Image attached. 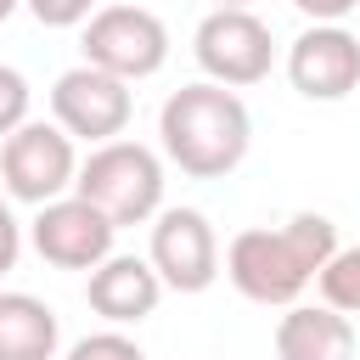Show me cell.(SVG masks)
Masks as SVG:
<instances>
[{"mask_svg":"<svg viewBox=\"0 0 360 360\" xmlns=\"http://www.w3.org/2000/svg\"><path fill=\"white\" fill-rule=\"evenodd\" d=\"M338 253V225L326 214H292L287 225L264 231H236L225 248V276L242 298L264 304V309H287L304 298L309 281H321V270Z\"/></svg>","mask_w":360,"mask_h":360,"instance_id":"obj_1","label":"cell"},{"mask_svg":"<svg viewBox=\"0 0 360 360\" xmlns=\"http://www.w3.org/2000/svg\"><path fill=\"white\" fill-rule=\"evenodd\" d=\"M158 135H163V158L191 174V180H219L231 174L242 158H248V141H253V118L242 107V96L231 84H214V79H197V84H180L163 112H158Z\"/></svg>","mask_w":360,"mask_h":360,"instance_id":"obj_2","label":"cell"},{"mask_svg":"<svg viewBox=\"0 0 360 360\" xmlns=\"http://www.w3.org/2000/svg\"><path fill=\"white\" fill-rule=\"evenodd\" d=\"M73 191L84 202H96L118 231L146 225V219L163 214V158L152 146H141V141H101L79 163Z\"/></svg>","mask_w":360,"mask_h":360,"instance_id":"obj_3","label":"cell"},{"mask_svg":"<svg viewBox=\"0 0 360 360\" xmlns=\"http://www.w3.org/2000/svg\"><path fill=\"white\" fill-rule=\"evenodd\" d=\"M0 180H6V197L34 202V208L68 197V186L79 180L73 135H68L62 124H45V118L17 124V129L0 141Z\"/></svg>","mask_w":360,"mask_h":360,"instance_id":"obj_4","label":"cell"},{"mask_svg":"<svg viewBox=\"0 0 360 360\" xmlns=\"http://www.w3.org/2000/svg\"><path fill=\"white\" fill-rule=\"evenodd\" d=\"M191 51H197V68H202L214 84H231V90L259 84V79H270V68H276L270 22L253 17L248 6H214V11L197 22Z\"/></svg>","mask_w":360,"mask_h":360,"instance_id":"obj_5","label":"cell"},{"mask_svg":"<svg viewBox=\"0 0 360 360\" xmlns=\"http://www.w3.org/2000/svg\"><path fill=\"white\" fill-rule=\"evenodd\" d=\"M84 62L90 68H107L118 79H152L163 62H169V28L158 22V11L146 6H96V17L84 22Z\"/></svg>","mask_w":360,"mask_h":360,"instance_id":"obj_6","label":"cell"},{"mask_svg":"<svg viewBox=\"0 0 360 360\" xmlns=\"http://www.w3.org/2000/svg\"><path fill=\"white\" fill-rule=\"evenodd\" d=\"M51 112H56V124H62L73 141L101 146V141H118V135L129 129L135 96H129V79L79 62V68H68V73L51 84Z\"/></svg>","mask_w":360,"mask_h":360,"instance_id":"obj_7","label":"cell"},{"mask_svg":"<svg viewBox=\"0 0 360 360\" xmlns=\"http://www.w3.org/2000/svg\"><path fill=\"white\" fill-rule=\"evenodd\" d=\"M34 253L45 259V264H56V270H96L101 259H112V236H118V225L96 208V202H84L79 191L73 197H56V202H45L39 214H34Z\"/></svg>","mask_w":360,"mask_h":360,"instance_id":"obj_8","label":"cell"},{"mask_svg":"<svg viewBox=\"0 0 360 360\" xmlns=\"http://www.w3.org/2000/svg\"><path fill=\"white\" fill-rule=\"evenodd\" d=\"M287 79L304 101H343L360 90V39L343 22H309L287 45Z\"/></svg>","mask_w":360,"mask_h":360,"instance_id":"obj_9","label":"cell"},{"mask_svg":"<svg viewBox=\"0 0 360 360\" xmlns=\"http://www.w3.org/2000/svg\"><path fill=\"white\" fill-rule=\"evenodd\" d=\"M152 270L163 276V287L174 292H202L219 276V242L214 225L197 208H163L152 219V248H146Z\"/></svg>","mask_w":360,"mask_h":360,"instance_id":"obj_10","label":"cell"},{"mask_svg":"<svg viewBox=\"0 0 360 360\" xmlns=\"http://www.w3.org/2000/svg\"><path fill=\"white\" fill-rule=\"evenodd\" d=\"M84 298L90 309L107 321V326H141L158 298H163V276L152 270V259H135V253H112L90 270L84 281Z\"/></svg>","mask_w":360,"mask_h":360,"instance_id":"obj_11","label":"cell"},{"mask_svg":"<svg viewBox=\"0 0 360 360\" xmlns=\"http://www.w3.org/2000/svg\"><path fill=\"white\" fill-rule=\"evenodd\" d=\"M276 360H354V326L332 304H287L276 321Z\"/></svg>","mask_w":360,"mask_h":360,"instance_id":"obj_12","label":"cell"},{"mask_svg":"<svg viewBox=\"0 0 360 360\" xmlns=\"http://www.w3.org/2000/svg\"><path fill=\"white\" fill-rule=\"evenodd\" d=\"M56 338V309L45 298L0 292V360H51Z\"/></svg>","mask_w":360,"mask_h":360,"instance_id":"obj_13","label":"cell"},{"mask_svg":"<svg viewBox=\"0 0 360 360\" xmlns=\"http://www.w3.org/2000/svg\"><path fill=\"white\" fill-rule=\"evenodd\" d=\"M321 298L343 315H360V242L332 253V264L321 270Z\"/></svg>","mask_w":360,"mask_h":360,"instance_id":"obj_14","label":"cell"},{"mask_svg":"<svg viewBox=\"0 0 360 360\" xmlns=\"http://www.w3.org/2000/svg\"><path fill=\"white\" fill-rule=\"evenodd\" d=\"M28 101H34L28 79H22L17 68H6V62H0V141H6L17 124H28Z\"/></svg>","mask_w":360,"mask_h":360,"instance_id":"obj_15","label":"cell"},{"mask_svg":"<svg viewBox=\"0 0 360 360\" xmlns=\"http://www.w3.org/2000/svg\"><path fill=\"white\" fill-rule=\"evenodd\" d=\"M68 360H146V354H141L135 338H124V332L112 326V332H90V338H79V343L68 349Z\"/></svg>","mask_w":360,"mask_h":360,"instance_id":"obj_16","label":"cell"},{"mask_svg":"<svg viewBox=\"0 0 360 360\" xmlns=\"http://www.w3.org/2000/svg\"><path fill=\"white\" fill-rule=\"evenodd\" d=\"M28 11L45 28H79V22L96 17V0H28Z\"/></svg>","mask_w":360,"mask_h":360,"instance_id":"obj_17","label":"cell"},{"mask_svg":"<svg viewBox=\"0 0 360 360\" xmlns=\"http://www.w3.org/2000/svg\"><path fill=\"white\" fill-rule=\"evenodd\" d=\"M292 6H298L309 22H343V17H349L360 0H292Z\"/></svg>","mask_w":360,"mask_h":360,"instance_id":"obj_18","label":"cell"},{"mask_svg":"<svg viewBox=\"0 0 360 360\" xmlns=\"http://www.w3.org/2000/svg\"><path fill=\"white\" fill-rule=\"evenodd\" d=\"M17 253H22V231H17L11 214H0V276L17 264Z\"/></svg>","mask_w":360,"mask_h":360,"instance_id":"obj_19","label":"cell"},{"mask_svg":"<svg viewBox=\"0 0 360 360\" xmlns=\"http://www.w3.org/2000/svg\"><path fill=\"white\" fill-rule=\"evenodd\" d=\"M11 11H17V0H0V22H6V17H11Z\"/></svg>","mask_w":360,"mask_h":360,"instance_id":"obj_20","label":"cell"},{"mask_svg":"<svg viewBox=\"0 0 360 360\" xmlns=\"http://www.w3.org/2000/svg\"><path fill=\"white\" fill-rule=\"evenodd\" d=\"M0 214H6V180H0Z\"/></svg>","mask_w":360,"mask_h":360,"instance_id":"obj_21","label":"cell"},{"mask_svg":"<svg viewBox=\"0 0 360 360\" xmlns=\"http://www.w3.org/2000/svg\"><path fill=\"white\" fill-rule=\"evenodd\" d=\"M214 6H248V0H214Z\"/></svg>","mask_w":360,"mask_h":360,"instance_id":"obj_22","label":"cell"}]
</instances>
